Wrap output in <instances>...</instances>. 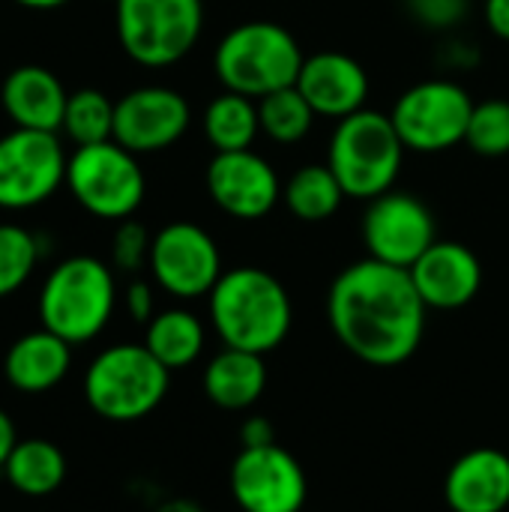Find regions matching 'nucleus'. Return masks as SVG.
<instances>
[{"mask_svg": "<svg viewBox=\"0 0 509 512\" xmlns=\"http://www.w3.org/2000/svg\"><path fill=\"white\" fill-rule=\"evenodd\" d=\"M426 303L408 270L363 258L330 285L327 321L348 354L375 369L408 363L426 333Z\"/></svg>", "mask_w": 509, "mask_h": 512, "instance_id": "nucleus-1", "label": "nucleus"}, {"mask_svg": "<svg viewBox=\"0 0 509 512\" xmlns=\"http://www.w3.org/2000/svg\"><path fill=\"white\" fill-rule=\"evenodd\" d=\"M210 324L225 348L270 354L294 321V306L285 285L261 267H234L219 276L210 297Z\"/></svg>", "mask_w": 509, "mask_h": 512, "instance_id": "nucleus-2", "label": "nucleus"}, {"mask_svg": "<svg viewBox=\"0 0 509 512\" xmlns=\"http://www.w3.org/2000/svg\"><path fill=\"white\" fill-rule=\"evenodd\" d=\"M117 282L105 261L72 255L60 261L39 288V321L69 345L93 342L111 321Z\"/></svg>", "mask_w": 509, "mask_h": 512, "instance_id": "nucleus-3", "label": "nucleus"}, {"mask_svg": "<svg viewBox=\"0 0 509 512\" xmlns=\"http://www.w3.org/2000/svg\"><path fill=\"white\" fill-rule=\"evenodd\" d=\"M303 51L294 33L276 21H246L231 27L213 54V72L225 90L264 99L294 87L303 69Z\"/></svg>", "mask_w": 509, "mask_h": 512, "instance_id": "nucleus-4", "label": "nucleus"}, {"mask_svg": "<svg viewBox=\"0 0 509 512\" xmlns=\"http://www.w3.org/2000/svg\"><path fill=\"white\" fill-rule=\"evenodd\" d=\"M405 159V144L393 117L375 108L336 120L327 165L345 189V198L372 201L393 189Z\"/></svg>", "mask_w": 509, "mask_h": 512, "instance_id": "nucleus-5", "label": "nucleus"}, {"mask_svg": "<svg viewBox=\"0 0 509 512\" xmlns=\"http://www.w3.org/2000/svg\"><path fill=\"white\" fill-rule=\"evenodd\" d=\"M171 372L147 345H111L93 357L84 372V399L108 423H138L168 396Z\"/></svg>", "mask_w": 509, "mask_h": 512, "instance_id": "nucleus-6", "label": "nucleus"}, {"mask_svg": "<svg viewBox=\"0 0 509 512\" xmlns=\"http://www.w3.org/2000/svg\"><path fill=\"white\" fill-rule=\"evenodd\" d=\"M114 24L120 48L147 69L180 63L201 39V0H117Z\"/></svg>", "mask_w": 509, "mask_h": 512, "instance_id": "nucleus-7", "label": "nucleus"}, {"mask_svg": "<svg viewBox=\"0 0 509 512\" xmlns=\"http://www.w3.org/2000/svg\"><path fill=\"white\" fill-rule=\"evenodd\" d=\"M66 189L96 219L123 222L141 207L147 180L138 156L117 141L75 147L66 165Z\"/></svg>", "mask_w": 509, "mask_h": 512, "instance_id": "nucleus-8", "label": "nucleus"}, {"mask_svg": "<svg viewBox=\"0 0 509 512\" xmlns=\"http://www.w3.org/2000/svg\"><path fill=\"white\" fill-rule=\"evenodd\" d=\"M474 99L459 81L450 78H429L408 87L390 117L405 144L414 153H444L465 141Z\"/></svg>", "mask_w": 509, "mask_h": 512, "instance_id": "nucleus-9", "label": "nucleus"}, {"mask_svg": "<svg viewBox=\"0 0 509 512\" xmlns=\"http://www.w3.org/2000/svg\"><path fill=\"white\" fill-rule=\"evenodd\" d=\"M69 156L57 132L12 129L0 138V210H30L66 183Z\"/></svg>", "mask_w": 509, "mask_h": 512, "instance_id": "nucleus-10", "label": "nucleus"}, {"mask_svg": "<svg viewBox=\"0 0 509 512\" xmlns=\"http://www.w3.org/2000/svg\"><path fill=\"white\" fill-rule=\"evenodd\" d=\"M147 267L153 282L177 300L210 297L213 285L225 273L216 240L195 222H171L153 234Z\"/></svg>", "mask_w": 509, "mask_h": 512, "instance_id": "nucleus-11", "label": "nucleus"}, {"mask_svg": "<svg viewBox=\"0 0 509 512\" xmlns=\"http://www.w3.org/2000/svg\"><path fill=\"white\" fill-rule=\"evenodd\" d=\"M228 483L243 512H300L309 495L303 465L279 444L240 447Z\"/></svg>", "mask_w": 509, "mask_h": 512, "instance_id": "nucleus-12", "label": "nucleus"}, {"mask_svg": "<svg viewBox=\"0 0 509 512\" xmlns=\"http://www.w3.org/2000/svg\"><path fill=\"white\" fill-rule=\"evenodd\" d=\"M360 231L369 258L402 270H411L417 258L438 240L432 210L411 192L396 189L369 201Z\"/></svg>", "mask_w": 509, "mask_h": 512, "instance_id": "nucleus-13", "label": "nucleus"}, {"mask_svg": "<svg viewBox=\"0 0 509 512\" xmlns=\"http://www.w3.org/2000/svg\"><path fill=\"white\" fill-rule=\"evenodd\" d=\"M192 123V108L183 93L147 84L114 102V141L126 150L159 153L174 147Z\"/></svg>", "mask_w": 509, "mask_h": 512, "instance_id": "nucleus-14", "label": "nucleus"}, {"mask_svg": "<svg viewBox=\"0 0 509 512\" xmlns=\"http://www.w3.org/2000/svg\"><path fill=\"white\" fill-rule=\"evenodd\" d=\"M207 192L222 213L240 222H258L279 204L282 180L255 150H231L210 159Z\"/></svg>", "mask_w": 509, "mask_h": 512, "instance_id": "nucleus-15", "label": "nucleus"}, {"mask_svg": "<svg viewBox=\"0 0 509 512\" xmlns=\"http://www.w3.org/2000/svg\"><path fill=\"white\" fill-rule=\"evenodd\" d=\"M426 309L453 312L468 306L483 288L480 258L456 240H435L408 270Z\"/></svg>", "mask_w": 509, "mask_h": 512, "instance_id": "nucleus-16", "label": "nucleus"}, {"mask_svg": "<svg viewBox=\"0 0 509 512\" xmlns=\"http://www.w3.org/2000/svg\"><path fill=\"white\" fill-rule=\"evenodd\" d=\"M297 90L306 96L318 117L345 120L366 108L369 72L363 63L345 51H318L303 60L297 75Z\"/></svg>", "mask_w": 509, "mask_h": 512, "instance_id": "nucleus-17", "label": "nucleus"}, {"mask_svg": "<svg viewBox=\"0 0 509 512\" xmlns=\"http://www.w3.org/2000/svg\"><path fill=\"white\" fill-rule=\"evenodd\" d=\"M450 512H507L509 456L495 447H477L459 456L444 480Z\"/></svg>", "mask_w": 509, "mask_h": 512, "instance_id": "nucleus-18", "label": "nucleus"}, {"mask_svg": "<svg viewBox=\"0 0 509 512\" xmlns=\"http://www.w3.org/2000/svg\"><path fill=\"white\" fill-rule=\"evenodd\" d=\"M0 102L6 117L18 129L57 132L63 126L69 93L51 69L27 63L6 75L0 87Z\"/></svg>", "mask_w": 509, "mask_h": 512, "instance_id": "nucleus-19", "label": "nucleus"}, {"mask_svg": "<svg viewBox=\"0 0 509 512\" xmlns=\"http://www.w3.org/2000/svg\"><path fill=\"white\" fill-rule=\"evenodd\" d=\"M72 369V345L51 330H33L15 339L3 357V378L12 390L36 396L54 390Z\"/></svg>", "mask_w": 509, "mask_h": 512, "instance_id": "nucleus-20", "label": "nucleus"}, {"mask_svg": "<svg viewBox=\"0 0 509 512\" xmlns=\"http://www.w3.org/2000/svg\"><path fill=\"white\" fill-rule=\"evenodd\" d=\"M267 390V366L261 354L222 348L204 369V396L222 411H246Z\"/></svg>", "mask_w": 509, "mask_h": 512, "instance_id": "nucleus-21", "label": "nucleus"}, {"mask_svg": "<svg viewBox=\"0 0 509 512\" xmlns=\"http://www.w3.org/2000/svg\"><path fill=\"white\" fill-rule=\"evenodd\" d=\"M66 456L54 441L27 438L18 441L3 465L6 483L24 498H48L66 483Z\"/></svg>", "mask_w": 509, "mask_h": 512, "instance_id": "nucleus-22", "label": "nucleus"}, {"mask_svg": "<svg viewBox=\"0 0 509 512\" xmlns=\"http://www.w3.org/2000/svg\"><path fill=\"white\" fill-rule=\"evenodd\" d=\"M204 342H207L204 324L189 309H165V312H156L153 321L147 324V333H144L147 351L168 372H177V369L192 366L204 354Z\"/></svg>", "mask_w": 509, "mask_h": 512, "instance_id": "nucleus-23", "label": "nucleus"}, {"mask_svg": "<svg viewBox=\"0 0 509 512\" xmlns=\"http://www.w3.org/2000/svg\"><path fill=\"white\" fill-rule=\"evenodd\" d=\"M258 132H261L258 102L243 93L225 90L204 111V138L216 153L252 150Z\"/></svg>", "mask_w": 509, "mask_h": 512, "instance_id": "nucleus-24", "label": "nucleus"}, {"mask_svg": "<svg viewBox=\"0 0 509 512\" xmlns=\"http://www.w3.org/2000/svg\"><path fill=\"white\" fill-rule=\"evenodd\" d=\"M285 207L300 222H327L345 201V189L330 165H303L282 186Z\"/></svg>", "mask_w": 509, "mask_h": 512, "instance_id": "nucleus-25", "label": "nucleus"}, {"mask_svg": "<svg viewBox=\"0 0 509 512\" xmlns=\"http://www.w3.org/2000/svg\"><path fill=\"white\" fill-rule=\"evenodd\" d=\"M315 111L306 102V96L294 87H282L276 93H267L264 99H258V120H261V132L276 141V144H297L312 132L315 123Z\"/></svg>", "mask_w": 509, "mask_h": 512, "instance_id": "nucleus-26", "label": "nucleus"}, {"mask_svg": "<svg viewBox=\"0 0 509 512\" xmlns=\"http://www.w3.org/2000/svg\"><path fill=\"white\" fill-rule=\"evenodd\" d=\"M60 129L75 147L114 141V102L93 87L75 90L69 93Z\"/></svg>", "mask_w": 509, "mask_h": 512, "instance_id": "nucleus-27", "label": "nucleus"}, {"mask_svg": "<svg viewBox=\"0 0 509 512\" xmlns=\"http://www.w3.org/2000/svg\"><path fill=\"white\" fill-rule=\"evenodd\" d=\"M39 237L21 225H0V300L21 291L39 264Z\"/></svg>", "mask_w": 509, "mask_h": 512, "instance_id": "nucleus-28", "label": "nucleus"}, {"mask_svg": "<svg viewBox=\"0 0 509 512\" xmlns=\"http://www.w3.org/2000/svg\"><path fill=\"white\" fill-rule=\"evenodd\" d=\"M465 144L480 156H507L509 153V102L486 99L474 105Z\"/></svg>", "mask_w": 509, "mask_h": 512, "instance_id": "nucleus-29", "label": "nucleus"}, {"mask_svg": "<svg viewBox=\"0 0 509 512\" xmlns=\"http://www.w3.org/2000/svg\"><path fill=\"white\" fill-rule=\"evenodd\" d=\"M150 246L153 237L147 234V228L135 219H123L111 240V261L123 273H138L150 264Z\"/></svg>", "mask_w": 509, "mask_h": 512, "instance_id": "nucleus-30", "label": "nucleus"}, {"mask_svg": "<svg viewBox=\"0 0 509 512\" xmlns=\"http://www.w3.org/2000/svg\"><path fill=\"white\" fill-rule=\"evenodd\" d=\"M405 3L411 15L429 30H450L468 12V0H405Z\"/></svg>", "mask_w": 509, "mask_h": 512, "instance_id": "nucleus-31", "label": "nucleus"}, {"mask_svg": "<svg viewBox=\"0 0 509 512\" xmlns=\"http://www.w3.org/2000/svg\"><path fill=\"white\" fill-rule=\"evenodd\" d=\"M123 303H126V312H129V318H132L135 324H144V327H147V324L153 321V315H156L153 288H150L147 282H141V279H135V282L126 288Z\"/></svg>", "mask_w": 509, "mask_h": 512, "instance_id": "nucleus-32", "label": "nucleus"}, {"mask_svg": "<svg viewBox=\"0 0 509 512\" xmlns=\"http://www.w3.org/2000/svg\"><path fill=\"white\" fill-rule=\"evenodd\" d=\"M240 444L243 447H267L276 444V429L267 417H249L240 426Z\"/></svg>", "mask_w": 509, "mask_h": 512, "instance_id": "nucleus-33", "label": "nucleus"}, {"mask_svg": "<svg viewBox=\"0 0 509 512\" xmlns=\"http://www.w3.org/2000/svg\"><path fill=\"white\" fill-rule=\"evenodd\" d=\"M486 24L498 39L509 42V0H486Z\"/></svg>", "mask_w": 509, "mask_h": 512, "instance_id": "nucleus-34", "label": "nucleus"}, {"mask_svg": "<svg viewBox=\"0 0 509 512\" xmlns=\"http://www.w3.org/2000/svg\"><path fill=\"white\" fill-rule=\"evenodd\" d=\"M18 444V432H15V423L9 420V414L0 408V471H3V465H6V459H9V453H12V447Z\"/></svg>", "mask_w": 509, "mask_h": 512, "instance_id": "nucleus-35", "label": "nucleus"}, {"mask_svg": "<svg viewBox=\"0 0 509 512\" xmlns=\"http://www.w3.org/2000/svg\"><path fill=\"white\" fill-rule=\"evenodd\" d=\"M156 512H207L201 504H195V501H189V498H171V501H165V504H159Z\"/></svg>", "mask_w": 509, "mask_h": 512, "instance_id": "nucleus-36", "label": "nucleus"}, {"mask_svg": "<svg viewBox=\"0 0 509 512\" xmlns=\"http://www.w3.org/2000/svg\"><path fill=\"white\" fill-rule=\"evenodd\" d=\"M18 6H24V9H39V12H48V9H60V6H66L69 0H15Z\"/></svg>", "mask_w": 509, "mask_h": 512, "instance_id": "nucleus-37", "label": "nucleus"}]
</instances>
